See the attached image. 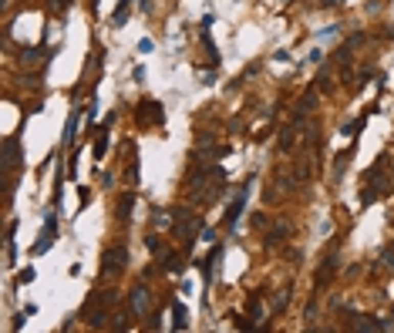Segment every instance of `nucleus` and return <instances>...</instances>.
I'll list each match as a JSON object with an SVG mask.
<instances>
[{
	"instance_id": "obj_1",
	"label": "nucleus",
	"mask_w": 394,
	"mask_h": 333,
	"mask_svg": "<svg viewBox=\"0 0 394 333\" xmlns=\"http://www.w3.org/2000/svg\"><path fill=\"white\" fill-rule=\"evenodd\" d=\"M125 259H128L125 246H112V249H105V256H101V263H105V273H121Z\"/></svg>"
},
{
	"instance_id": "obj_2",
	"label": "nucleus",
	"mask_w": 394,
	"mask_h": 333,
	"mask_svg": "<svg viewBox=\"0 0 394 333\" xmlns=\"http://www.w3.org/2000/svg\"><path fill=\"white\" fill-rule=\"evenodd\" d=\"M54 236H57V226H54V216H51L48 226H44V232H40V243H34V252H44L51 243H54Z\"/></svg>"
},
{
	"instance_id": "obj_3",
	"label": "nucleus",
	"mask_w": 394,
	"mask_h": 333,
	"mask_svg": "<svg viewBox=\"0 0 394 333\" xmlns=\"http://www.w3.org/2000/svg\"><path fill=\"white\" fill-rule=\"evenodd\" d=\"M246 192H250V188H243V192H239V199H236V202L229 205V212H226V226H229V229L236 226V219H239V212L246 209Z\"/></svg>"
},
{
	"instance_id": "obj_4",
	"label": "nucleus",
	"mask_w": 394,
	"mask_h": 333,
	"mask_svg": "<svg viewBox=\"0 0 394 333\" xmlns=\"http://www.w3.org/2000/svg\"><path fill=\"white\" fill-rule=\"evenodd\" d=\"M138 122H162V108L155 101H142L138 108Z\"/></svg>"
},
{
	"instance_id": "obj_5",
	"label": "nucleus",
	"mask_w": 394,
	"mask_h": 333,
	"mask_svg": "<svg viewBox=\"0 0 394 333\" xmlns=\"http://www.w3.org/2000/svg\"><path fill=\"white\" fill-rule=\"evenodd\" d=\"M132 306H135L138 317H142V313H148V290H145V286H138V290L132 293Z\"/></svg>"
},
{
	"instance_id": "obj_6",
	"label": "nucleus",
	"mask_w": 394,
	"mask_h": 333,
	"mask_svg": "<svg viewBox=\"0 0 394 333\" xmlns=\"http://www.w3.org/2000/svg\"><path fill=\"white\" fill-rule=\"evenodd\" d=\"M17 145H20V141H17V135H10V138L4 141V155H7V158H4V165H7V169H14V165H17Z\"/></svg>"
},
{
	"instance_id": "obj_7",
	"label": "nucleus",
	"mask_w": 394,
	"mask_h": 333,
	"mask_svg": "<svg viewBox=\"0 0 394 333\" xmlns=\"http://www.w3.org/2000/svg\"><path fill=\"white\" fill-rule=\"evenodd\" d=\"M351 330H361V333H367V330H384V323H378L374 317H354Z\"/></svg>"
},
{
	"instance_id": "obj_8",
	"label": "nucleus",
	"mask_w": 394,
	"mask_h": 333,
	"mask_svg": "<svg viewBox=\"0 0 394 333\" xmlns=\"http://www.w3.org/2000/svg\"><path fill=\"white\" fill-rule=\"evenodd\" d=\"M172 326H176V330H185V326H189V313H185L182 303L172 306Z\"/></svg>"
},
{
	"instance_id": "obj_9",
	"label": "nucleus",
	"mask_w": 394,
	"mask_h": 333,
	"mask_svg": "<svg viewBox=\"0 0 394 333\" xmlns=\"http://www.w3.org/2000/svg\"><path fill=\"white\" fill-rule=\"evenodd\" d=\"M132 209H135V195H121V199H118V216H121V219H128Z\"/></svg>"
},
{
	"instance_id": "obj_10",
	"label": "nucleus",
	"mask_w": 394,
	"mask_h": 333,
	"mask_svg": "<svg viewBox=\"0 0 394 333\" xmlns=\"http://www.w3.org/2000/svg\"><path fill=\"white\" fill-rule=\"evenodd\" d=\"M128 7H132V0H118V7H115V14H112L115 27H118V24H125V17H128Z\"/></svg>"
},
{
	"instance_id": "obj_11",
	"label": "nucleus",
	"mask_w": 394,
	"mask_h": 333,
	"mask_svg": "<svg viewBox=\"0 0 394 333\" xmlns=\"http://www.w3.org/2000/svg\"><path fill=\"white\" fill-rule=\"evenodd\" d=\"M40 57H44V54H40V47H31V51H24V57H20V64H37Z\"/></svg>"
},
{
	"instance_id": "obj_12",
	"label": "nucleus",
	"mask_w": 394,
	"mask_h": 333,
	"mask_svg": "<svg viewBox=\"0 0 394 333\" xmlns=\"http://www.w3.org/2000/svg\"><path fill=\"white\" fill-rule=\"evenodd\" d=\"M155 226H162V229H165V226H172V216H169V212H155Z\"/></svg>"
},
{
	"instance_id": "obj_13",
	"label": "nucleus",
	"mask_w": 394,
	"mask_h": 333,
	"mask_svg": "<svg viewBox=\"0 0 394 333\" xmlns=\"http://www.w3.org/2000/svg\"><path fill=\"white\" fill-rule=\"evenodd\" d=\"M105 145H108V135H98V141H95V158H101V155H105Z\"/></svg>"
},
{
	"instance_id": "obj_14",
	"label": "nucleus",
	"mask_w": 394,
	"mask_h": 333,
	"mask_svg": "<svg viewBox=\"0 0 394 333\" xmlns=\"http://www.w3.org/2000/svg\"><path fill=\"white\" fill-rule=\"evenodd\" d=\"M283 232H287V229H283V226H276L273 232H270V239H266V243H270V246H276V243L283 239Z\"/></svg>"
},
{
	"instance_id": "obj_15",
	"label": "nucleus",
	"mask_w": 394,
	"mask_h": 333,
	"mask_svg": "<svg viewBox=\"0 0 394 333\" xmlns=\"http://www.w3.org/2000/svg\"><path fill=\"white\" fill-rule=\"evenodd\" d=\"M283 306H287V290H283V293H276V296H273V310H283Z\"/></svg>"
},
{
	"instance_id": "obj_16",
	"label": "nucleus",
	"mask_w": 394,
	"mask_h": 333,
	"mask_svg": "<svg viewBox=\"0 0 394 333\" xmlns=\"http://www.w3.org/2000/svg\"><path fill=\"white\" fill-rule=\"evenodd\" d=\"M250 317H253V320L259 317V296H253V300H250Z\"/></svg>"
},
{
	"instance_id": "obj_17",
	"label": "nucleus",
	"mask_w": 394,
	"mask_h": 333,
	"mask_svg": "<svg viewBox=\"0 0 394 333\" xmlns=\"http://www.w3.org/2000/svg\"><path fill=\"white\" fill-rule=\"evenodd\" d=\"M54 4H57V7H68V4H71V0H54Z\"/></svg>"
},
{
	"instance_id": "obj_18",
	"label": "nucleus",
	"mask_w": 394,
	"mask_h": 333,
	"mask_svg": "<svg viewBox=\"0 0 394 333\" xmlns=\"http://www.w3.org/2000/svg\"><path fill=\"white\" fill-rule=\"evenodd\" d=\"M320 4H323V7H330V4H337V0H320Z\"/></svg>"
}]
</instances>
